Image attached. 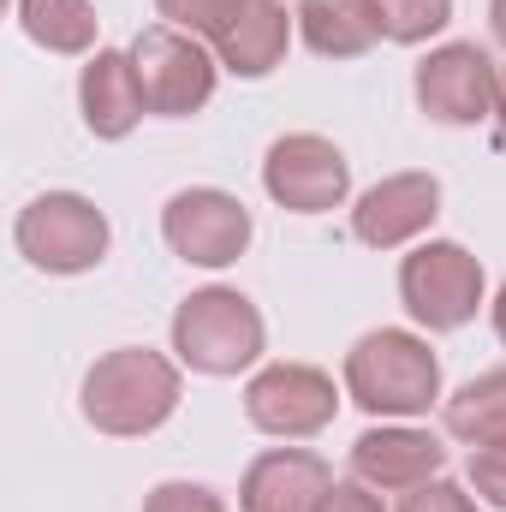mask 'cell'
<instances>
[{
  "instance_id": "obj_1",
  "label": "cell",
  "mask_w": 506,
  "mask_h": 512,
  "mask_svg": "<svg viewBox=\"0 0 506 512\" xmlns=\"http://www.w3.org/2000/svg\"><path fill=\"white\" fill-rule=\"evenodd\" d=\"M173 411H179V370L149 346H120L96 358L84 376V417L102 435H149Z\"/></svg>"
},
{
  "instance_id": "obj_2",
  "label": "cell",
  "mask_w": 506,
  "mask_h": 512,
  "mask_svg": "<svg viewBox=\"0 0 506 512\" xmlns=\"http://www.w3.org/2000/svg\"><path fill=\"white\" fill-rule=\"evenodd\" d=\"M346 393L376 417H417L441 399V364L429 340L405 328H376L346 352Z\"/></svg>"
},
{
  "instance_id": "obj_3",
  "label": "cell",
  "mask_w": 506,
  "mask_h": 512,
  "mask_svg": "<svg viewBox=\"0 0 506 512\" xmlns=\"http://www.w3.org/2000/svg\"><path fill=\"white\" fill-rule=\"evenodd\" d=\"M173 352L197 376H239L262 358V316L245 292L209 286L173 310Z\"/></svg>"
},
{
  "instance_id": "obj_4",
  "label": "cell",
  "mask_w": 506,
  "mask_h": 512,
  "mask_svg": "<svg viewBox=\"0 0 506 512\" xmlns=\"http://www.w3.org/2000/svg\"><path fill=\"white\" fill-rule=\"evenodd\" d=\"M131 66H137L149 114H161V120H185V114H197L215 96V54L191 30H173V24L137 30Z\"/></svg>"
},
{
  "instance_id": "obj_5",
  "label": "cell",
  "mask_w": 506,
  "mask_h": 512,
  "mask_svg": "<svg viewBox=\"0 0 506 512\" xmlns=\"http://www.w3.org/2000/svg\"><path fill=\"white\" fill-rule=\"evenodd\" d=\"M399 298L423 328L453 334L483 304V262L453 239H429L399 262Z\"/></svg>"
},
{
  "instance_id": "obj_6",
  "label": "cell",
  "mask_w": 506,
  "mask_h": 512,
  "mask_svg": "<svg viewBox=\"0 0 506 512\" xmlns=\"http://www.w3.org/2000/svg\"><path fill=\"white\" fill-rule=\"evenodd\" d=\"M12 239L42 274H84L108 256V215L78 191H48L18 215Z\"/></svg>"
},
{
  "instance_id": "obj_7",
  "label": "cell",
  "mask_w": 506,
  "mask_h": 512,
  "mask_svg": "<svg viewBox=\"0 0 506 512\" xmlns=\"http://www.w3.org/2000/svg\"><path fill=\"white\" fill-rule=\"evenodd\" d=\"M262 185H268V197H274L280 209H292V215H328V209L346 203L352 167H346V155H340L328 137L292 131V137H280V143L268 149Z\"/></svg>"
},
{
  "instance_id": "obj_8",
  "label": "cell",
  "mask_w": 506,
  "mask_h": 512,
  "mask_svg": "<svg viewBox=\"0 0 506 512\" xmlns=\"http://www.w3.org/2000/svg\"><path fill=\"white\" fill-rule=\"evenodd\" d=\"M334 411H340V393L310 364H268L245 387V417L262 435H280V441L322 435L334 423Z\"/></svg>"
},
{
  "instance_id": "obj_9",
  "label": "cell",
  "mask_w": 506,
  "mask_h": 512,
  "mask_svg": "<svg viewBox=\"0 0 506 512\" xmlns=\"http://www.w3.org/2000/svg\"><path fill=\"white\" fill-rule=\"evenodd\" d=\"M495 78L501 66L477 42H447L417 66V108L435 126H477L495 114Z\"/></svg>"
},
{
  "instance_id": "obj_10",
  "label": "cell",
  "mask_w": 506,
  "mask_h": 512,
  "mask_svg": "<svg viewBox=\"0 0 506 512\" xmlns=\"http://www.w3.org/2000/svg\"><path fill=\"white\" fill-rule=\"evenodd\" d=\"M161 233H167V245L185 262L227 268L251 245V209L239 197H227V191H209V185L203 191H179L167 203V215H161Z\"/></svg>"
},
{
  "instance_id": "obj_11",
  "label": "cell",
  "mask_w": 506,
  "mask_h": 512,
  "mask_svg": "<svg viewBox=\"0 0 506 512\" xmlns=\"http://www.w3.org/2000/svg\"><path fill=\"white\" fill-rule=\"evenodd\" d=\"M435 215H441V179L435 173H393V179H381L358 197L352 233L370 251H393V245L417 239Z\"/></svg>"
},
{
  "instance_id": "obj_12",
  "label": "cell",
  "mask_w": 506,
  "mask_h": 512,
  "mask_svg": "<svg viewBox=\"0 0 506 512\" xmlns=\"http://www.w3.org/2000/svg\"><path fill=\"white\" fill-rule=\"evenodd\" d=\"M441 465H447V447L429 429H370L352 441V477L370 489L411 495V489L435 483Z\"/></svg>"
},
{
  "instance_id": "obj_13",
  "label": "cell",
  "mask_w": 506,
  "mask_h": 512,
  "mask_svg": "<svg viewBox=\"0 0 506 512\" xmlns=\"http://www.w3.org/2000/svg\"><path fill=\"white\" fill-rule=\"evenodd\" d=\"M334 489V471L304 453V447H274L251 459L245 483H239V512H316Z\"/></svg>"
},
{
  "instance_id": "obj_14",
  "label": "cell",
  "mask_w": 506,
  "mask_h": 512,
  "mask_svg": "<svg viewBox=\"0 0 506 512\" xmlns=\"http://www.w3.org/2000/svg\"><path fill=\"white\" fill-rule=\"evenodd\" d=\"M78 102H84V126L96 137H126L137 120H143V84H137V66L131 54H114V48H96V60L84 66L78 78Z\"/></svg>"
},
{
  "instance_id": "obj_15",
  "label": "cell",
  "mask_w": 506,
  "mask_h": 512,
  "mask_svg": "<svg viewBox=\"0 0 506 512\" xmlns=\"http://www.w3.org/2000/svg\"><path fill=\"white\" fill-rule=\"evenodd\" d=\"M298 30H304L310 54H322V60H358L387 36L376 0H304Z\"/></svg>"
},
{
  "instance_id": "obj_16",
  "label": "cell",
  "mask_w": 506,
  "mask_h": 512,
  "mask_svg": "<svg viewBox=\"0 0 506 512\" xmlns=\"http://www.w3.org/2000/svg\"><path fill=\"white\" fill-rule=\"evenodd\" d=\"M286 42H292L286 6H280V0H251V6L227 24V36L215 42V54H221V66L239 72V78H268V72L286 60Z\"/></svg>"
},
{
  "instance_id": "obj_17",
  "label": "cell",
  "mask_w": 506,
  "mask_h": 512,
  "mask_svg": "<svg viewBox=\"0 0 506 512\" xmlns=\"http://www.w3.org/2000/svg\"><path fill=\"white\" fill-rule=\"evenodd\" d=\"M441 423L465 447H495V441H506V370H489V376L465 382L447 399Z\"/></svg>"
},
{
  "instance_id": "obj_18",
  "label": "cell",
  "mask_w": 506,
  "mask_h": 512,
  "mask_svg": "<svg viewBox=\"0 0 506 512\" xmlns=\"http://www.w3.org/2000/svg\"><path fill=\"white\" fill-rule=\"evenodd\" d=\"M18 24L48 54H90V42H96L90 0H18Z\"/></svg>"
},
{
  "instance_id": "obj_19",
  "label": "cell",
  "mask_w": 506,
  "mask_h": 512,
  "mask_svg": "<svg viewBox=\"0 0 506 512\" xmlns=\"http://www.w3.org/2000/svg\"><path fill=\"white\" fill-rule=\"evenodd\" d=\"M387 42H429L453 24V0H376Z\"/></svg>"
},
{
  "instance_id": "obj_20",
  "label": "cell",
  "mask_w": 506,
  "mask_h": 512,
  "mask_svg": "<svg viewBox=\"0 0 506 512\" xmlns=\"http://www.w3.org/2000/svg\"><path fill=\"white\" fill-rule=\"evenodd\" d=\"M245 6H251V0H155V12H161L173 30H191V36H203V42H221L227 24H233Z\"/></svg>"
},
{
  "instance_id": "obj_21",
  "label": "cell",
  "mask_w": 506,
  "mask_h": 512,
  "mask_svg": "<svg viewBox=\"0 0 506 512\" xmlns=\"http://www.w3.org/2000/svg\"><path fill=\"white\" fill-rule=\"evenodd\" d=\"M143 512H227V501L203 483H161V489H149Z\"/></svg>"
},
{
  "instance_id": "obj_22",
  "label": "cell",
  "mask_w": 506,
  "mask_h": 512,
  "mask_svg": "<svg viewBox=\"0 0 506 512\" xmlns=\"http://www.w3.org/2000/svg\"><path fill=\"white\" fill-rule=\"evenodd\" d=\"M471 489H477L489 507L506 512V441H495V447H471Z\"/></svg>"
},
{
  "instance_id": "obj_23",
  "label": "cell",
  "mask_w": 506,
  "mask_h": 512,
  "mask_svg": "<svg viewBox=\"0 0 506 512\" xmlns=\"http://www.w3.org/2000/svg\"><path fill=\"white\" fill-rule=\"evenodd\" d=\"M399 512H477V501L459 489V483H447V477H435V483H423V489H411Z\"/></svg>"
},
{
  "instance_id": "obj_24",
  "label": "cell",
  "mask_w": 506,
  "mask_h": 512,
  "mask_svg": "<svg viewBox=\"0 0 506 512\" xmlns=\"http://www.w3.org/2000/svg\"><path fill=\"white\" fill-rule=\"evenodd\" d=\"M316 512H381V501L370 495V483H334Z\"/></svg>"
},
{
  "instance_id": "obj_25",
  "label": "cell",
  "mask_w": 506,
  "mask_h": 512,
  "mask_svg": "<svg viewBox=\"0 0 506 512\" xmlns=\"http://www.w3.org/2000/svg\"><path fill=\"white\" fill-rule=\"evenodd\" d=\"M489 30H495V42L506 48V0H489Z\"/></svg>"
},
{
  "instance_id": "obj_26",
  "label": "cell",
  "mask_w": 506,
  "mask_h": 512,
  "mask_svg": "<svg viewBox=\"0 0 506 512\" xmlns=\"http://www.w3.org/2000/svg\"><path fill=\"white\" fill-rule=\"evenodd\" d=\"M495 114H501V131H506V66H501V78H495Z\"/></svg>"
},
{
  "instance_id": "obj_27",
  "label": "cell",
  "mask_w": 506,
  "mask_h": 512,
  "mask_svg": "<svg viewBox=\"0 0 506 512\" xmlns=\"http://www.w3.org/2000/svg\"><path fill=\"white\" fill-rule=\"evenodd\" d=\"M495 334L506 340V286H501V298H495Z\"/></svg>"
}]
</instances>
